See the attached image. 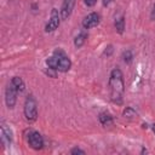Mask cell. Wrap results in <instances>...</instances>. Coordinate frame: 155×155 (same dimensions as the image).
<instances>
[{
  "mask_svg": "<svg viewBox=\"0 0 155 155\" xmlns=\"http://www.w3.org/2000/svg\"><path fill=\"white\" fill-rule=\"evenodd\" d=\"M109 90H110V98L115 103H121L122 101V94L125 90V84H124V76L122 73L119 68H115L110 73L109 78Z\"/></svg>",
  "mask_w": 155,
  "mask_h": 155,
  "instance_id": "6da1fadb",
  "label": "cell"
},
{
  "mask_svg": "<svg viewBox=\"0 0 155 155\" xmlns=\"http://www.w3.org/2000/svg\"><path fill=\"white\" fill-rule=\"evenodd\" d=\"M46 64L48 68H52V69L59 70V71H68L71 67V62H70L69 57L59 48L54 51L53 56H51L50 58L46 59Z\"/></svg>",
  "mask_w": 155,
  "mask_h": 155,
  "instance_id": "7a4b0ae2",
  "label": "cell"
},
{
  "mask_svg": "<svg viewBox=\"0 0 155 155\" xmlns=\"http://www.w3.org/2000/svg\"><path fill=\"white\" fill-rule=\"evenodd\" d=\"M24 116L28 121H35L38 117V104L33 96H28L24 103Z\"/></svg>",
  "mask_w": 155,
  "mask_h": 155,
  "instance_id": "3957f363",
  "label": "cell"
},
{
  "mask_svg": "<svg viewBox=\"0 0 155 155\" xmlns=\"http://www.w3.org/2000/svg\"><path fill=\"white\" fill-rule=\"evenodd\" d=\"M27 140H28V144L30 145V148H33L35 150L41 149L42 145H44V138H42V136L39 132L33 131V130L29 131V134H28Z\"/></svg>",
  "mask_w": 155,
  "mask_h": 155,
  "instance_id": "277c9868",
  "label": "cell"
},
{
  "mask_svg": "<svg viewBox=\"0 0 155 155\" xmlns=\"http://www.w3.org/2000/svg\"><path fill=\"white\" fill-rule=\"evenodd\" d=\"M59 21H61V13H58V11L56 8H52L51 16H50V19H48V22H47V24L45 27V30L47 33L56 30L58 28V25H59Z\"/></svg>",
  "mask_w": 155,
  "mask_h": 155,
  "instance_id": "5b68a950",
  "label": "cell"
},
{
  "mask_svg": "<svg viewBox=\"0 0 155 155\" xmlns=\"http://www.w3.org/2000/svg\"><path fill=\"white\" fill-rule=\"evenodd\" d=\"M17 90H16V87L12 85V84H10L8 86H7V88H6V91H5V102H6V105L8 107V108H13L15 107V104H16V97H17Z\"/></svg>",
  "mask_w": 155,
  "mask_h": 155,
  "instance_id": "8992f818",
  "label": "cell"
},
{
  "mask_svg": "<svg viewBox=\"0 0 155 155\" xmlns=\"http://www.w3.org/2000/svg\"><path fill=\"white\" fill-rule=\"evenodd\" d=\"M99 23V15L96 13V12H92L90 15H87L84 21H82V27L85 29H91L93 27H96L97 24Z\"/></svg>",
  "mask_w": 155,
  "mask_h": 155,
  "instance_id": "52a82bcc",
  "label": "cell"
},
{
  "mask_svg": "<svg viewBox=\"0 0 155 155\" xmlns=\"http://www.w3.org/2000/svg\"><path fill=\"white\" fill-rule=\"evenodd\" d=\"M74 5H75V0H63L62 7H61V11H59L62 19H67L71 15Z\"/></svg>",
  "mask_w": 155,
  "mask_h": 155,
  "instance_id": "ba28073f",
  "label": "cell"
},
{
  "mask_svg": "<svg viewBox=\"0 0 155 155\" xmlns=\"http://www.w3.org/2000/svg\"><path fill=\"white\" fill-rule=\"evenodd\" d=\"M12 140V132L10 130V127H7V125L5 122H1V142L10 144Z\"/></svg>",
  "mask_w": 155,
  "mask_h": 155,
  "instance_id": "9c48e42d",
  "label": "cell"
},
{
  "mask_svg": "<svg viewBox=\"0 0 155 155\" xmlns=\"http://www.w3.org/2000/svg\"><path fill=\"white\" fill-rule=\"evenodd\" d=\"M98 117H99L101 124L104 127H108V126H111L113 125V117H111V115L109 113H101Z\"/></svg>",
  "mask_w": 155,
  "mask_h": 155,
  "instance_id": "30bf717a",
  "label": "cell"
},
{
  "mask_svg": "<svg viewBox=\"0 0 155 155\" xmlns=\"http://www.w3.org/2000/svg\"><path fill=\"white\" fill-rule=\"evenodd\" d=\"M11 84L16 87V90H17L18 92H23V91H24V82H23V80H22L19 76H15V78H12Z\"/></svg>",
  "mask_w": 155,
  "mask_h": 155,
  "instance_id": "8fae6325",
  "label": "cell"
},
{
  "mask_svg": "<svg viewBox=\"0 0 155 155\" xmlns=\"http://www.w3.org/2000/svg\"><path fill=\"white\" fill-rule=\"evenodd\" d=\"M115 28L120 34L124 33V29H125V19H124V17H120V18H117L115 21Z\"/></svg>",
  "mask_w": 155,
  "mask_h": 155,
  "instance_id": "7c38bea8",
  "label": "cell"
},
{
  "mask_svg": "<svg viewBox=\"0 0 155 155\" xmlns=\"http://www.w3.org/2000/svg\"><path fill=\"white\" fill-rule=\"evenodd\" d=\"M85 40H86V35L81 33V34H79V35L75 38V40H74V45H75L76 47H81V46L84 45Z\"/></svg>",
  "mask_w": 155,
  "mask_h": 155,
  "instance_id": "4fadbf2b",
  "label": "cell"
},
{
  "mask_svg": "<svg viewBox=\"0 0 155 155\" xmlns=\"http://www.w3.org/2000/svg\"><path fill=\"white\" fill-rule=\"evenodd\" d=\"M122 115L125 116V117H127V119H133V117H137V113L132 109V108H126L125 110H124V113H122Z\"/></svg>",
  "mask_w": 155,
  "mask_h": 155,
  "instance_id": "5bb4252c",
  "label": "cell"
},
{
  "mask_svg": "<svg viewBox=\"0 0 155 155\" xmlns=\"http://www.w3.org/2000/svg\"><path fill=\"white\" fill-rule=\"evenodd\" d=\"M132 52L131 51H126V52H124V61L125 62H127V63H130L131 61H132Z\"/></svg>",
  "mask_w": 155,
  "mask_h": 155,
  "instance_id": "9a60e30c",
  "label": "cell"
},
{
  "mask_svg": "<svg viewBox=\"0 0 155 155\" xmlns=\"http://www.w3.org/2000/svg\"><path fill=\"white\" fill-rule=\"evenodd\" d=\"M70 153H71L73 155H75V154H81V155H84V154H85V151L81 150V149H79V148H74V149H71Z\"/></svg>",
  "mask_w": 155,
  "mask_h": 155,
  "instance_id": "2e32d148",
  "label": "cell"
},
{
  "mask_svg": "<svg viewBox=\"0 0 155 155\" xmlns=\"http://www.w3.org/2000/svg\"><path fill=\"white\" fill-rule=\"evenodd\" d=\"M84 1H85V5L88 6V7L96 5V2H97V0H84Z\"/></svg>",
  "mask_w": 155,
  "mask_h": 155,
  "instance_id": "e0dca14e",
  "label": "cell"
},
{
  "mask_svg": "<svg viewBox=\"0 0 155 155\" xmlns=\"http://www.w3.org/2000/svg\"><path fill=\"white\" fill-rule=\"evenodd\" d=\"M150 18H151V19H155V5H154L153 11H151V13H150Z\"/></svg>",
  "mask_w": 155,
  "mask_h": 155,
  "instance_id": "ac0fdd59",
  "label": "cell"
},
{
  "mask_svg": "<svg viewBox=\"0 0 155 155\" xmlns=\"http://www.w3.org/2000/svg\"><path fill=\"white\" fill-rule=\"evenodd\" d=\"M151 128H153V132H154V133H155V124H154V125H153V126H151Z\"/></svg>",
  "mask_w": 155,
  "mask_h": 155,
  "instance_id": "d6986e66",
  "label": "cell"
}]
</instances>
